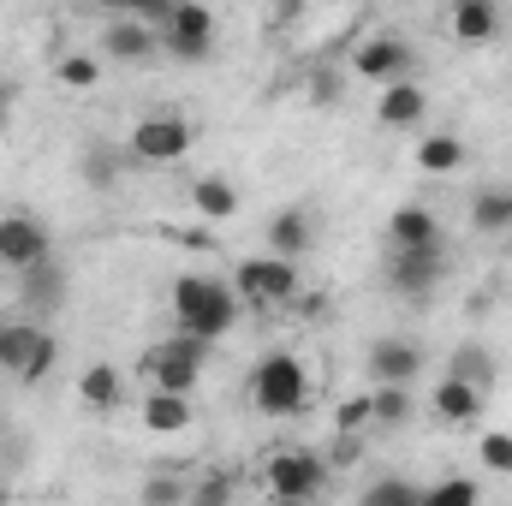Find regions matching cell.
<instances>
[{
    "mask_svg": "<svg viewBox=\"0 0 512 506\" xmlns=\"http://www.w3.org/2000/svg\"><path fill=\"white\" fill-rule=\"evenodd\" d=\"M173 316H179V334L215 346L239 322V292L215 274H179L173 280Z\"/></svg>",
    "mask_w": 512,
    "mask_h": 506,
    "instance_id": "cell-1",
    "label": "cell"
},
{
    "mask_svg": "<svg viewBox=\"0 0 512 506\" xmlns=\"http://www.w3.org/2000/svg\"><path fill=\"white\" fill-rule=\"evenodd\" d=\"M251 405L262 417H298L310 405V376L292 352H268L251 370Z\"/></svg>",
    "mask_w": 512,
    "mask_h": 506,
    "instance_id": "cell-2",
    "label": "cell"
},
{
    "mask_svg": "<svg viewBox=\"0 0 512 506\" xmlns=\"http://www.w3.org/2000/svg\"><path fill=\"white\" fill-rule=\"evenodd\" d=\"M262 483H268V495H274V501L304 506V501H316V495L328 489V459H322V453H310V447L268 453V465H262Z\"/></svg>",
    "mask_w": 512,
    "mask_h": 506,
    "instance_id": "cell-3",
    "label": "cell"
},
{
    "mask_svg": "<svg viewBox=\"0 0 512 506\" xmlns=\"http://www.w3.org/2000/svg\"><path fill=\"white\" fill-rule=\"evenodd\" d=\"M203 358H209V346H203V340H191V334L161 340L155 352H143L149 393H179V399H191V387L203 381Z\"/></svg>",
    "mask_w": 512,
    "mask_h": 506,
    "instance_id": "cell-4",
    "label": "cell"
},
{
    "mask_svg": "<svg viewBox=\"0 0 512 506\" xmlns=\"http://www.w3.org/2000/svg\"><path fill=\"white\" fill-rule=\"evenodd\" d=\"M233 292L268 310V304H292L298 298V262H280V256H245L233 268Z\"/></svg>",
    "mask_w": 512,
    "mask_h": 506,
    "instance_id": "cell-5",
    "label": "cell"
},
{
    "mask_svg": "<svg viewBox=\"0 0 512 506\" xmlns=\"http://www.w3.org/2000/svg\"><path fill=\"white\" fill-rule=\"evenodd\" d=\"M161 48L173 60H185V66H203L215 54V12L197 6V0H173V18L161 30Z\"/></svg>",
    "mask_w": 512,
    "mask_h": 506,
    "instance_id": "cell-6",
    "label": "cell"
},
{
    "mask_svg": "<svg viewBox=\"0 0 512 506\" xmlns=\"http://www.w3.org/2000/svg\"><path fill=\"white\" fill-rule=\"evenodd\" d=\"M131 161H149V167H167V161H179L185 149H191V126L179 120V114H149V120H137L126 137Z\"/></svg>",
    "mask_w": 512,
    "mask_h": 506,
    "instance_id": "cell-7",
    "label": "cell"
},
{
    "mask_svg": "<svg viewBox=\"0 0 512 506\" xmlns=\"http://www.w3.org/2000/svg\"><path fill=\"white\" fill-rule=\"evenodd\" d=\"M42 256H54L48 245V227L36 221V215H0V262L6 268H30V262H42Z\"/></svg>",
    "mask_w": 512,
    "mask_h": 506,
    "instance_id": "cell-8",
    "label": "cell"
},
{
    "mask_svg": "<svg viewBox=\"0 0 512 506\" xmlns=\"http://www.w3.org/2000/svg\"><path fill=\"white\" fill-rule=\"evenodd\" d=\"M352 72L358 78H370V84H405L411 78V48L399 42V36H376V42H364L358 48V60H352Z\"/></svg>",
    "mask_w": 512,
    "mask_h": 506,
    "instance_id": "cell-9",
    "label": "cell"
},
{
    "mask_svg": "<svg viewBox=\"0 0 512 506\" xmlns=\"http://www.w3.org/2000/svg\"><path fill=\"white\" fill-rule=\"evenodd\" d=\"M441 274H447V251L441 245H429V251H393V262H387V280L405 298H423Z\"/></svg>",
    "mask_w": 512,
    "mask_h": 506,
    "instance_id": "cell-10",
    "label": "cell"
},
{
    "mask_svg": "<svg viewBox=\"0 0 512 506\" xmlns=\"http://www.w3.org/2000/svg\"><path fill=\"white\" fill-rule=\"evenodd\" d=\"M417 376H423V352H417L411 340L387 334V340L370 346V381H376V387H411Z\"/></svg>",
    "mask_w": 512,
    "mask_h": 506,
    "instance_id": "cell-11",
    "label": "cell"
},
{
    "mask_svg": "<svg viewBox=\"0 0 512 506\" xmlns=\"http://www.w3.org/2000/svg\"><path fill=\"white\" fill-rule=\"evenodd\" d=\"M18 298L36 310V316H48V310H60L66 304V268L54 262V256H42V262H30L24 274H18Z\"/></svg>",
    "mask_w": 512,
    "mask_h": 506,
    "instance_id": "cell-12",
    "label": "cell"
},
{
    "mask_svg": "<svg viewBox=\"0 0 512 506\" xmlns=\"http://www.w3.org/2000/svg\"><path fill=\"white\" fill-rule=\"evenodd\" d=\"M310 245H316V221H310L304 209H280V215L268 221V256L298 262V256H310Z\"/></svg>",
    "mask_w": 512,
    "mask_h": 506,
    "instance_id": "cell-13",
    "label": "cell"
},
{
    "mask_svg": "<svg viewBox=\"0 0 512 506\" xmlns=\"http://www.w3.org/2000/svg\"><path fill=\"white\" fill-rule=\"evenodd\" d=\"M387 239H393V251H429V245H441V221H435L429 209L405 203V209H393Z\"/></svg>",
    "mask_w": 512,
    "mask_h": 506,
    "instance_id": "cell-14",
    "label": "cell"
},
{
    "mask_svg": "<svg viewBox=\"0 0 512 506\" xmlns=\"http://www.w3.org/2000/svg\"><path fill=\"white\" fill-rule=\"evenodd\" d=\"M423 114H429V96H423V84H411V78H405V84H387L382 102H376V120H382V126H393V131L417 126Z\"/></svg>",
    "mask_w": 512,
    "mask_h": 506,
    "instance_id": "cell-15",
    "label": "cell"
},
{
    "mask_svg": "<svg viewBox=\"0 0 512 506\" xmlns=\"http://www.w3.org/2000/svg\"><path fill=\"white\" fill-rule=\"evenodd\" d=\"M191 209H197L203 221H233V215H239V191H233V179L203 173V179L191 185Z\"/></svg>",
    "mask_w": 512,
    "mask_h": 506,
    "instance_id": "cell-16",
    "label": "cell"
},
{
    "mask_svg": "<svg viewBox=\"0 0 512 506\" xmlns=\"http://www.w3.org/2000/svg\"><path fill=\"white\" fill-rule=\"evenodd\" d=\"M102 48H108L114 60H149V54L161 48V36H155L149 24H137V18H114L108 36H102Z\"/></svg>",
    "mask_w": 512,
    "mask_h": 506,
    "instance_id": "cell-17",
    "label": "cell"
},
{
    "mask_svg": "<svg viewBox=\"0 0 512 506\" xmlns=\"http://www.w3.org/2000/svg\"><path fill=\"white\" fill-rule=\"evenodd\" d=\"M447 376L465 381V387H477V393H489V387H495V376H501V364H495V352H483L477 340H465V346L447 358Z\"/></svg>",
    "mask_w": 512,
    "mask_h": 506,
    "instance_id": "cell-18",
    "label": "cell"
},
{
    "mask_svg": "<svg viewBox=\"0 0 512 506\" xmlns=\"http://www.w3.org/2000/svg\"><path fill=\"white\" fill-rule=\"evenodd\" d=\"M471 227L507 239L512 233V185H501V191H477V197H471Z\"/></svg>",
    "mask_w": 512,
    "mask_h": 506,
    "instance_id": "cell-19",
    "label": "cell"
},
{
    "mask_svg": "<svg viewBox=\"0 0 512 506\" xmlns=\"http://www.w3.org/2000/svg\"><path fill=\"white\" fill-rule=\"evenodd\" d=\"M143 429H155V435L191 429V399H179V393H149V399H143Z\"/></svg>",
    "mask_w": 512,
    "mask_h": 506,
    "instance_id": "cell-20",
    "label": "cell"
},
{
    "mask_svg": "<svg viewBox=\"0 0 512 506\" xmlns=\"http://www.w3.org/2000/svg\"><path fill=\"white\" fill-rule=\"evenodd\" d=\"M435 411H441L447 423H477V417H483V393L447 376V381H435Z\"/></svg>",
    "mask_w": 512,
    "mask_h": 506,
    "instance_id": "cell-21",
    "label": "cell"
},
{
    "mask_svg": "<svg viewBox=\"0 0 512 506\" xmlns=\"http://www.w3.org/2000/svg\"><path fill=\"white\" fill-rule=\"evenodd\" d=\"M495 30H501V12L489 0H459L453 6V36L459 42H489Z\"/></svg>",
    "mask_w": 512,
    "mask_h": 506,
    "instance_id": "cell-22",
    "label": "cell"
},
{
    "mask_svg": "<svg viewBox=\"0 0 512 506\" xmlns=\"http://www.w3.org/2000/svg\"><path fill=\"white\" fill-rule=\"evenodd\" d=\"M78 393H84L90 411H114L126 387H120V370H114V364H90V370L78 376Z\"/></svg>",
    "mask_w": 512,
    "mask_h": 506,
    "instance_id": "cell-23",
    "label": "cell"
},
{
    "mask_svg": "<svg viewBox=\"0 0 512 506\" xmlns=\"http://www.w3.org/2000/svg\"><path fill=\"white\" fill-rule=\"evenodd\" d=\"M459 161H465V143L447 137V131H435V137L417 143V167H423V173H453Z\"/></svg>",
    "mask_w": 512,
    "mask_h": 506,
    "instance_id": "cell-24",
    "label": "cell"
},
{
    "mask_svg": "<svg viewBox=\"0 0 512 506\" xmlns=\"http://www.w3.org/2000/svg\"><path fill=\"white\" fill-rule=\"evenodd\" d=\"M84 179H90L96 191H114V179H120V155H114V143H90V149H84Z\"/></svg>",
    "mask_w": 512,
    "mask_h": 506,
    "instance_id": "cell-25",
    "label": "cell"
},
{
    "mask_svg": "<svg viewBox=\"0 0 512 506\" xmlns=\"http://www.w3.org/2000/svg\"><path fill=\"white\" fill-rule=\"evenodd\" d=\"M370 411L376 423H411V387H370Z\"/></svg>",
    "mask_w": 512,
    "mask_h": 506,
    "instance_id": "cell-26",
    "label": "cell"
},
{
    "mask_svg": "<svg viewBox=\"0 0 512 506\" xmlns=\"http://www.w3.org/2000/svg\"><path fill=\"white\" fill-rule=\"evenodd\" d=\"M185 501H191L185 477H167V471H155V477L143 483V495H137V506H185Z\"/></svg>",
    "mask_w": 512,
    "mask_h": 506,
    "instance_id": "cell-27",
    "label": "cell"
},
{
    "mask_svg": "<svg viewBox=\"0 0 512 506\" xmlns=\"http://www.w3.org/2000/svg\"><path fill=\"white\" fill-rule=\"evenodd\" d=\"M358 506H423V489H411V483H399V477H382V483L364 489Z\"/></svg>",
    "mask_w": 512,
    "mask_h": 506,
    "instance_id": "cell-28",
    "label": "cell"
},
{
    "mask_svg": "<svg viewBox=\"0 0 512 506\" xmlns=\"http://www.w3.org/2000/svg\"><path fill=\"white\" fill-rule=\"evenodd\" d=\"M477 459H483L495 477H512V435L507 429H489V435L477 441Z\"/></svg>",
    "mask_w": 512,
    "mask_h": 506,
    "instance_id": "cell-29",
    "label": "cell"
},
{
    "mask_svg": "<svg viewBox=\"0 0 512 506\" xmlns=\"http://www.w3.org/2000/svg\"><path fill=\"white\" fill-rule=\"evenodd\" d=\"M185 506H233V477H227V471L197 477V483H191V501H185Z\"/></svg>",
    "mask_w": 512,
    "mask_h": 506,
    "instance_id": "cell-30",
    "label": "cell"
},
{
    "mask_svg": "<svg viewBox=\"0 0 512 506\" xmlns=\"http://www.w3.org/2000/svg\"><path fill=\"white\" fill-rule=\"evenodd\" d=\"M54 358H60V346H54V334H36V346H30V358H24V370H18V381L24 387H36V381L54 370Z\"/></svg>",
    "mask_w": 512,
    "mask_h": 506,
    "instance_id": "cell-31",
    "label": "cell"
},
{
    "mask_svg": "<svg viewBox=\"0 0 512 506\" xmlns=\"http://www.w3.org/2000/svg\"><path fill=\"white\" fill-rule=\"evenodd\" d=\"M423 506H477V483H465V477H447V483L423 489Z\"/></svg>",
    "mask_w": 512,
    "mask_h": 506,
    "instance_id": "cell-32",
    "label": "cell"
},
{
    "mask_svg": "<svg viewBox=\"0 0 512 506\" xmlns=\"http://www.w3.org/2000/svg\"><path fill=\"white\" fill-rule=\"evenodd\" d=\"M96 78H102V66H96L90 54H66V60H60V84H72V90H96Z\"/></svg>",
    "mask_w": 512,
    "mask_h": 506,
    "instance_id": "cell-33",
    "label": "cell"
},
{
    "mask_svg": "<svg viewBox=\"0 0 512 506\" xmlns=\"http://www.w3.org/2000/svg\"><path fill=\"white\" fill-rule=\"evenodd\" d=\"M364 423H376L370 393H358V399H346V405L334 411V429H340V435H352V441H358V429H364Z\"/></svg>",
    "mask_w": 512,
    "mask_h": 506,
    "instance_id": "cell-34",
    "label": "cell"
},
{
    "mask_svg": "<svg viewBox=\"0 0 512 506\" xmlns=\"http://www.w3.org/2000/svg\"><path fill=\"white\" fill-rule=\"evenodd\" d=\"M310 102H316V108L340 102V72H316V78H310Z\"/></svg>",
    "mask_w": 512,
    "mask_h": 506,
    "instance_id": "cell-35",
    "label": "cell"
},
{
    "mask_svg": "<svg viewBox=\"0 0 512 506\" xmlns=\"http://www.w3.org/2000/svg\"><path fill=\"white\" fill-rule=\"evenodd\" d=\"M6 102H12V84H6V78H0V114H6Z\"/></svg>",
    "mask_w": 512,
    "mask_h": 506,
    "instance_id": "cell-36",
    "label": "cell"
},
{
    "mask_svg": "<svg viewBox=\"0 0 512 506\" xmlns=\"http://www.w3.org/2000/svg\"><path fill=\"white\" fill-rule=\"evenodd\" d=\"M6 334H12V322H0V358H6Z\"/></svg>",
    "mask_w": 512,
    "mask_h": 506,
    "instance_id": "cell-37",
    "label": "cell"
},
{
    "mask_svg": "<svg viewBox=\"0 0 512 506\" xmlns=\"http://www.w3.org/2000/svg\"><path fill=\"white\" fill-rule=\"evenodd\" d=\"M0 506H12V495H6V483H0Z\"/></svg>",
    "mask_w": 512,
    "mask_h": 506,
    "instance_id": "cell-38",
    "label": "cell"
},
{
    "mask_svg": "<svg viewBox=\"0 0 512 506\" xmlns=\"http://www.w3.org/2000/svg\"><path fill=\"white\" fill-rule=\"evenodd\" d=\"M507 251H512V233H507Z\"/></svg>",
    "mask_w": 512,
    "mask_h": 506,
    "instance_id": "cell-39",
    "label": "cell"
}]
</instances>
